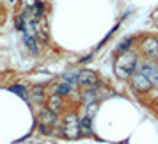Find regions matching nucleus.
Masks as SVG:
<instances>
[{
	"label": "nucleus",
	"instance_id": "2eb2a0df",
	"mask_svg": "<svg viewBox=\"0 0 158 144\" xmlns=\"http://www.w3.org/2000/svg\"><path fill=\"white\" fill-rule=\"evenodd\" d=\"M130 43H131L130 39H124V41L121 43V46H119V52H126V48L130 46Z\"/></svg>",
	"mask_w": 158,
	"mask_h": 144
},
{
	"label": "nucleus",
	"instance_id": "ddd939ff",
	"mask_svg": "<svg viewBox=\"0 0 158 144\" xmlns=\"http://www.w3.org/2000/svg\"><path fill=\"white\" fill-rule=\"evenodd\" d=\"M15 25L18 30H25V25H23V16H18V18H15Z\"/></svg>",
	"mask_w": 158,
	"mask_h": 144
},
{
	"label": "nucleus",
	"instance_id": "1a4fd4ad",
	"mask_svg": "<svg viewBox=\"0 0 158 144\" xmlns=\"http://www.w3.org/2000/svg\"><path fill=\"white\" fill-rule=\"evenodd\" d=\"M23 41H25V44H27V48H29L32 53H37V43L36 39H34V36H30V34H25V37H23Z\"/></svg>",
	"mask_w": 158,
	"mask_h": 144
},
{
	"label": "nucleus",
	"instance_id": "0eeeda50",
	"mask_svg": "<svg viewBox=\"0 0 158 144\" xmlns=\"http://www.w3.org/2000/svg\"><path fill=\"white\" fill-rule=\"evenodd\" d=\"M140 73H144V75L151 80V84H153V86H158V68H156V66L144 64L142 68H140Z\"/></svg>",
	"mask_w": 158,
	"mask_h": 144
},
{
	"label": "nucleus",
	"instance_id": "f8f14e48",
	"mask_svg": "<svg viewBox=\"0 0 158 144\" xmlns=\"http://www.w3.org/2000/svg\"><path fill=\"white\" fill-rule=\"evenodd\" d=\"M64 80H66V82H69V84H77V82H78V75H77L75 71H73V73H66Z\"/></svg>",
	"mask_w": 158,
	"mask_h": 144
},
{
	"label": "nucleus",
	"instance_id": "f03ea898",
	"mask_svg": "<svg viewBox=\"0 0 158 144\" xmlns=\"http://www.w3.org/2000/svg\"><path fill=\"white\" fill-rule=\"evenodd\" d=\"M64 132L68 137H71V139H77L80 135V121L75 117V116H68L64 119Z\"/></svg>",
	"mask_w": 158,
	"mask_h": 144
},
{
	"label": "nucleus",
	"instance_id": "9d476101",
	"mask_svg": "<svg viewBox=\"0 0 158 144\" xmlns=\"http://www.w3.org/2000/svg\"><path fill=\"white\" fill-rule=\"evenodd\" d=\"M80 132H82V133H87V135L93 132V128H91V117H89V116H85V117L80 119Z\"/></svg>",
	"mask_w": 158,
	"mask_h": 144
},
{
	"label": "nucleus",
	"instance_id": "423d86ee",
	"mask_svg": "<svg viewBox=\"0 0 158 144\" xmlns=\"http://www.w3.org/2000/svg\"><path fill=\"white\" fill-rule=\"evenodd\" d=\"M142 52L146 53V55H149V57L156 55V52H158V41L155 39V37H146V39L142 41Z\"/></svg>",
	"mask_w": 158,
	"mask_h": 144
},
{
	"label": "nucleus",
	"instance_id": "f257e3e1",
	"mask_svg": "<svg viewBox=\"0 0 158 144\" xmlns=\"http://www.w3.org/2000/svg\"><path fill=\"white\" fill-rule=\"evenodd\" d=\"M135 68H137V55L133 52H123L114 64L115 75L119 78H130L131 75H135Z\"/></svg>",
	"mask_w": 158,
	"mask_h": 144
},
{
	"label": "nucleus",
	"instance_id": "20e7f679",
	"mask_svg": "<svg viewBox=\"0 0 158 144\" xmlns=\"http://www.w3.org/2000/svg\"><path fill=\"white\" fill-rule=\"evenodd\" d=\"M39 117H41V130H43V132H48V130L57 123L55 112H52L50 108H43L41 114H39Z\"/></svg>",
	"mask_w": 158,
	"mask_h": 144
},
{
	"label": "nucleus",
	"instance_id": "6e6552de",
	"mask_svg": "<svg viewBox=\"0 0 158 144\" xmlns=\"http://www.w3.org/2000/svg\"><path fill=\"white\" fill-rule=\"evenodd\" d=\"M48 108H50L52 112H59L60 108H62V101L59 96H52L50 100H48Z\"/></svg>",
	"mask_w": 158,
	"mask_h": 144
},
{
	"label": "nucleus",
	"instance_id": "39448f33",
	"mask_svg": "<svg viewBox=\"0 0 158 144\" xmlns=\"http://www.w3.org/2000/svg\"><path fill=\"white\" fill-rule=\"evenodd\" d=\"M133 87L135 89H139V91H148V89H151L153 87V84H151V80L144 75V73H135L133 75Z\"/></svg>",
	"mask_w": 158,
	"mask_h": 144
},
{
	"label": "nucleus",
	"instance_id": "7ed1b4c3",
	"mask_svg": "<svg viewBox=\"0 0 158 144\" xmlns=\"http://www.w3.org/2000/svg\"><path fill=\"white\" fill-rule=\"evenodd\" d=\"M78 84L82 87H85L87 91H91L93 87L98 86V77L93 71H82L78 73Z\"/></svg>",
	"mask_w": 158,
	"mask_h": 144
},
{
	"label": "nucleus",
	"instance_id": "9b49d317",
	"mask_svg": "<svg viewBox=\"0 0 158 144\" xmlns=\"http://www.w3.org/2000/svg\"><path fill=\"white\" fill-rule=\"evenodd\" d=\"M69 89H71L69 82H64V84H57V86H55V91H57V94H66V93H69Z\"/></svg>",
	"mask_w": 158,
	"mask_h": 144
},
{
	"label": "nucleus",
	"instance_id": "4468645a",
	"mask_svg": "<svg viewBox=\"0 0 158 144\" xmlns=\"http://www.w3.org/2000/svg\"><path fill=\"white\" fill-rule=\"evenodd\" d=\"M11 91H13V93H18L20 96H25V93H23V87H22V86H13V87H11Z\"/></svg>",
	"mask_w": 158,
	"mask_h": 144
}]
</instances>
